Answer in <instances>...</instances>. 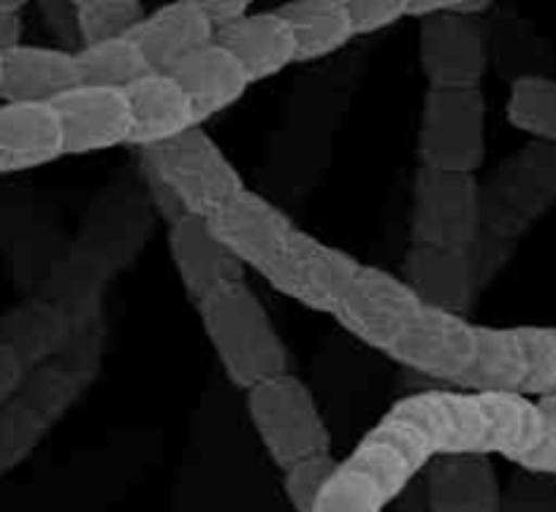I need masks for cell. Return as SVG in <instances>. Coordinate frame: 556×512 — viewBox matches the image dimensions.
<instances>
[{
  "label": "cell",
  "instance_id": "6da1fadb",
  "mask_svg": "<svg viewBox=\"0 0 556 512\" xmlns=\"http://www.w3.org/2000/svg\"><path fill=\"white\" fill-rule=\"evenodd\" d=\"M440 388L402 396L337 461L313 512H383L440 456H451V434Z\"/></svg>",
  "mask_w": 556,
  "mask_h": 512
},
{
  "label": "cell",
  "instance_id": "7a4b0ae2",
  "mask_svg": "<svg viewBox=\"0 0 556 512\" xmlns=\"http://www.w3.org/2000/svg\"><path fill=\"white\" fill-rule=\"evenodd\" d=\"M201 329L228 383L248 394L255 385L291 372L288 347L248 282L195 304Z\"/></svg>",
  "mask_w": 556,
  "mask_h": 512
},
{
  "label": "cell",
  "instance_id": "3957f363",
  "mask_svg": "<svg viewBox=\"0 0 556 512\" xmlns=\"http://www.w3.org/2000/svg\"><path fill=\"white\" fill-rule=\"evenodd\" d=\"M538 401L556 394V325H478L476 361L456 385Z\"/></svg>",
  "mask_w": 556,
  "mask_h": 512
},
{
  "label": "cell",
  "instance_id": "277c9868",
  "mask_svg": "<svg viewBox=\"0 0 556 512\" xmlns=\"http://www.w3.org/2000/svg\"><path fill=\"white\" fill-rule=\"evenodd\" d=\"M248 415L280 472L331 453V432L318 399L296 374H280L244 394Z\"/></svg>",
  "mask_w": 556,
  "mask_h": 512
},
{
  "label": "cell",
  "instance_id": "5b68a950",
  "mask_svg": "<svg viewBox=\"0 0 556 512\" xmlns=\"http://www.w3.org/2000/svg\"><path fill=\"white\" fill-rule=\"evenodd\" d=\"M141 161L177 193L188 215L204 220L248 190L242 171L201 125L141 150Z\"/></svg>",
  "mask_w": 556,
  "mask_h": 512
},
{
  "label": "cell",
  "instance_id": "8992f818",
  "mask_svg": "<svg viewBox=\"0 0 556 512\" xmlns=\"http://www.w3.org/2000/svg\"><path fill=\"white\" fill-rule=\"evenodd\" d=\"M418 163L427 171L476 177L486 163V95L472 90H427L418 123Z\"/></svg>",
  "mask_w": 556,
  "mask_h": 512
},
{
  "label": "cell",
  "instance_id": "52a82bcc",
  "mask_svg": "<svg viewBox=\"0 0 556 512\" xmlns=\"http://www.w3.org/2000/svg\"><path fill=\"white\" fill-rule=\"evenodd\" d=\"M483 190L476 177L418 168L413 184L410 244L470 249L483 231Z\"/></svg>",
  "mask_w": 556,
  "mask_h": 512
},
{
  "label": "cell",
  "instance_id": "ba28073f",
  "mask_svg": "<svg viewBox=\"0 0 556 512\" xmlns=\"http://www.w3.org/2000/svg\"><path fill=\"white\" fill-rule=\"evenodd\" d=\"M358 269L362 260L353 258L351 253L320 242L318 236L299 228L282 253L258 277L271 291L291 298L299 307L331 315Z\"/></svg>",
  "mask_w": 556,
  "mask_h": 512
},
{
  "label": "cell",
  "instance_id": "9c48e42d",
  "mask_svg": "<svg viewBox=\"0 0 556 512\" xmlns=\"http://www.w3.org/2000/svg\"><path fill=\"white\" fill-rule=\"evenodd\" d=\"M421 309L424 302L400 274L362 264L331 318L353 340L386 356Z\"/></svg>",
  "mask_w": 556,
  "mask_h": 512
},
{
  "label": "cell",
  "instance_id": "30bf717a",
  "mask_svg": "<svg viewBox=\"0 0 556 512\" xmlns=\"http://www.w3.org/2000/svg\"><path fill=\"white\" fill-rule=\"evenodd\" d=\"M476 323H470L465 315L424 304L416 320L389 347L386 358L405 367L407 372L456 388L476 361Z\"/></svg>",
  "mask_w": 556,
  "mask_h": 512
},
{
  "label": "cell",
  "instance_id": "8fae6325",
  "mask_svg": "<svg viewBox=\"0 0 556 512\" xmlns=\"http://www.w3.org/2000/svg\"><path fill=\"white\" fill-rule=\"evenodd\" d=\"M418 63L429 90L483 87L489 68L481 16L438 14L418 27Z\"/></svg>",
  "mask_w": 556,
  "mask_h": 512
},
{
  "label": "cell",
  "instance_id": "7c38bea8",
  "mask_svg": "<svg viewBox=\"0 0 556 512\" xmlns=\"http://www.w3.org/2000/svg\"><path fill=\"white\" fill-rule=\"evenodd\" d=\"M206 226L217 242L255 274H261L299 231L296 222L280 206L255 190L233 195L226 206L206 217Z\"/></svg>",
  "mask_w": 556,
  "mask_h": 512
},
{
  "label": "cell",
  "instance_id": "4fadbf2b",
  "mask_svg": "<svg viewBox=\"0 0 556 512\" xmlns=\"http://www.w3.org/2000/svg\"><path fill=\"white\" fill-rule=\"evenodd\" d=\"M63 128L65 157L106 152L128 144L130 112L123 90L76 87L52 103Z\"/></svg>",
  "mask_w": 556,
  "mask_h": 512
},
{
  "label": "cell",
  "instance_id": "5bb4252c",
  "mask_svg": "<svg viewBox=\"0 0 556 512\" xmlns=\"http://www.w3.org/2000/svg\"><path fill=\"white\" fill-rule=\"evenodd\" d=\"M168 255L185 296L193 304L242 285L248 274V269L217 242L204 217L195 215H185L182 220L168 226Z\"/></svg>",
  "mask_w": 556,
  "mask_h": 512
},
{
  "label": "cell",
  "instance_id": "9a60e30c",
  "mask_svg": "<svg viewBox=\"0 0 556 512\" xmlns=\"http://www.w3.org/2000/svg\"><path fill=\"white\" fill-rule=\"evenodd\" d=\"M402 280L427 307L465 315L478 285V247L443 249L410 244Z\"/></svg>",
  "mask_w": 556,
  "mask_h": 512
},
{
  "label": "cell",
  "instance_id": "2e32d148",
  "mask_svg": "<svg viewBox=\"0 0 556 512\" xmlns=\"http://www.w3.org/2000/svg\"><path fill=\"white\" fill-rule=\"evenodd\" d=\"M424 483L429 512H503V483L489 456H440Z\"/></svg>",
  "mask_w": 556,
  "mask_h": 512
},
{
  "label": "cell",
  "instance_id": "e0dca14e",
  "mask_svg": "<svg viewBox=\"0 0 556 512\" xmlns=\"http://www.w3.org/2000/svg\"><path fill=\"white\" fill-rule=\"evenodd\" d=\"M65 157L63 128L49 103H0V174H22Z\"/></svg>",
  "mask_w": 556,
  "mask_h": 512
},
{
  "label": "cell",
  "instance_id": "ac0fdd59",
  "mask_svg": "<svg viewBox=\"0 0 556 512\" xmlns=\"http://www.w3.org/2000/svg\"><path fill=\"white\" fill-rule=\"evenodd\" d=\"M130 38L141 49L152 74H172L182 60L215 41V33L195 9V0H172L147 11Z\"/></svg>",
  "mask_w": 556,
  "mask_h": 512
},
{
  "label": "cell",
  "instance_id": "d6986e66",
  "mask_svg": "<svg viewBox=\"0 0 556 512\" xmlns=\"http://www.w3.org/2000/svg\"><path fill=\"white\" fill-rule=\"evenodd\" d=\"M81 87L76 52L25 43L3 54V101L49 103Z\"/></svg>",
  "mask_w": 556,
  "mask_h": 512
},
{
  "label": "cell",
  "instance_id": "ffe728a7",
  "mask_svg": "<svg viewBox=\"0 0 556 512\" xmlns=\"http://www.w3.org/2000/svg\"><path fill=\"white\" fill-rule=\"evenodd\" d=\"M168 76L188 98L195 125H204L206 119L228 112L250 90V79L244 76L242 65L215 41L182 60Z\"/></svg>",
  "mask_w": 556,
  "mask_h": 512
},
{
  "label": "cell",
  "instance_id": "44dd1931",
  "mask_svg": "<svg viewBox=\"0 0 556 512\" xmlns=\"http://www.w3.org/2000/svg\"><path fill=\"white\" fill-rule=\"evenodd\" d=\"M215 43H220L242 65L250 85L280 76L282 71L296 65V41L277 9L250 11L244 20L215 36Z\"/></svg>",
  "mask_w": 556,
  "mask_h": 512
},
{
  "label": "cell",
  "instance_id": "7402d4cb",
  "mask_svg": "<svg viewBox=\"0 0 556 512\" xmlns=\"http://www.w3.org/2000/svg\"><path fill=\"white\" fill-rule=\"evenodd\" d=\"M125 98L130 112V146L150 150L195 128L188 98L168 74H147L125 90Z\"/></svg>",
  "mask_w": 556,
  "mask_h": 512
},
{
  "label": "cell",
  "instance_id": "603a6c76",
  "mask_svg": "<svg viewBox=\"0 0 556 512\" xmlns=\"http://www.w3.org/2000/svg\"><path fill=\"white\" fill-rule=\"evenodd\" d=\"M74 331V320L52 298H33L0 318V342L16 353L27 372L63 356Z\"/></svg>",
  "mask_w": 556,
  "mask_h": 512
},
{
  "label": "cell",
  "instance_id": "cb8c5ba5",
  "mask_svg": "<svg viewBox=\"0 0 556 512\" xmlns=\"http://www.w3.org/2000/svg\"><path fill=\"white\" fill-rule=\"evenodd\" d=\"M296 41V63H315L353 41L345 0H288L277 5Z\"/></svg>",
  "mask_w": 556,
  "mask_h": 512
},
{
  "label": "cell",
  "instance_id": "d4e9b609",
  "mask_svg": "<svg viewBox=\"0 0 556 512\" xmlns=\"http://www.w3.org/2000/svg\"><path fill=\"white\" fill-rule=\"evenodd\" d=\"M81 71V85L106 87V90H128L147 74H152L144 54L134 38H114V41L90 43L76 52Z\"/></svg>",
  "mask_w": 556,
  "mask_h": 512
},
{
  "label": "cell",
  "instance_id": "484cf974",
  "mask_svg": "<svg viewBox=\"0 0 556 512\" xmlns=\"http://www.w3.org/2000/svg\"><path fill=\"white\" fill-rule=\"evenodd\" d=\"M85 380L90 377L76 372V369L71 367V363H65L63 358H54V361L27 372L16 399L25 401V405L52 428L54 423L74 407V401L79 399L81 391H85Z\"/></svg>",
  "mask_w": 556,
  "mask_h": 512
},
{
  "label": "cell",
  "instance_id": "4316f807",
  "mask_svg": "<svg viewBox=\"0 0 556 512\" xmlns=\"http://www.w3.org/2000/svg\"><path fill=\"white\" fill-rule=\"evenodd\" d=\"M505 117L521 133L556 146V79L541 74L514 79Z\"/></svg>",
  "mask_w": 556,
  "mask_h": 512
},
{
  "label": "cell",
  "instance_id": "83f0119b",
  "mask_svg": "<svg viewBox=\"0 0 556 512\" xmlns=\"http://www.w3.org/2000/svg\"><path fill=\"white\" fill-rule=\"evenodd\" d=\"M81 47L128 38L147 16L141 0H74Z\"/></svg>",
  "mask_w": 556,
  "mask_h": 512
},
{
  "label": "cell",
  "instance_id": "f1b7e54d",
  "mask_svg": "<svg viewBox=\"0 0 556 512\" xmlns=\"http://www.w3.org/2000/svg\"><path fill=\"white\" fill-rule=\"evenodd\" d=\"M47 432V423L22 399L0 407V472L27 459Z\"/></svg>",
  "mask_w": 556,
  "mask_h": 512
},
{
  "label": "cell",
  "instance_id": "f546056e",
  "mask_svg": "<svg viewBox=\"0 0 556 512\" xmlns=\"http://www.w3.org/2000/svg\"><path fill=\"white\" fill-rule=\"evenodd\" d=\"M337 461L340 459L326 453L318 456V459L302 461V464L282 472V494H286L293 512H313L315 499H318V494L324 491V486L329 483Z\"/></svg>",
  "mask_w": 556,
  "mask_h": 512
},
{
  "label": "cell",
  "instance_id": "4dcf8cb0",
  "mask_svg": "<svg viewBox=\"0 0 556 512\" xmlns=\"http://www.w3.org/2000/svg\"><path fill=\"white\" fill-rule=\"evenodd\" d=\"M538 418H541V428L538 437L525 453L510 459V464L521 466L525 472L538 477H556V394L543 396L535 401Z\"/></svg>",
  "mask_w": 556,
  "mask_h": 512
},
{
  "label": "cell",
  "instance_id": "1f68e13d",
  "mask_svg": "<svg viewBox=\"0 0 556 512\" xmlns=\"http://www.w3.org/2000/svg\"><path fill=\"white\" fill-rule=\"evenodd\" d=\"M353 36H375L407 20L405 0H345Z\"/></svg>",
  "mask_w": 556,
  "mask_h": 512
},
{
  "label": "cell",
  "instance_id": "d6a6232c",
  "mask_svg": "<svg viewBox=\"0 0 556 512\" xmlns=\"http://www.w3.org/2000/svg\"><path fill=\"white\" fill-rule=\"evenodd\" d=\"M41 5V14L47 20L49 30L60 38V49L65 52H79L81 38H79V25H76V3L68 0H60V3H38Z\"/></svg>",
  "mask_w": 556,
  "mask_h": 512
},
{
  "label": "cell",
  "instance_id": "836d02e7",
  "mask_svg": "<svg viewBox=\"0 0 556 512\" xmlns=\"http://www.w3.org/2000/svg\"><path fill=\"white\" fill-rule=\"evenodd\" d=\"M141 179H144V188H147V193H150L152 206H155L157 215L163 217V222H166V226H174V222H179L185 215H188L182 206V201L177 199V193H174V190L168 188V184L163 182V179L157 177V174L152 171L144 161H141Z\"/></svg>",
  "mask_w": 556,
  "mask_h": 512
},
{
  "label": "cell",
  "instance_id": "e575fe53",
  "mask_svg": "<svg viewBox=\"0 0 556 512\" xmlns=\"http://www.w3.org/2000/svg\"><path fill=\"white\" fill-rule=\"evenodd\" d=\"M250 5H253L250 0H195V9L201 11L215 36L244 20L250 14Z\"/></svg>",
  "mask_w": 556,
  "mask_h": 512
},
{
  "label": "cell",
  "instance_id": "d590c367",
  "mask_svg": "<svg viewBox=\"0 0 556 512\" xmlns=\"http://www.w3.org/2000/svg\"><path fill=\"white\" fill-rule=\"evenodd\" d=\"M25 377L27 369L22 367L16 353L0 342V407H5L9 401H14L16 396H20Z\"/></svg>",
  "mask_w": 556,
  "mask_h": 512
},
{
  "label": "cell",
  "instance_id": "8d00e7d4",
  "mask_svg": "<svg viewBox=\"0 0 556 512\" xmlns=\"http://www.w3.org/2000/svg\"><path fill=\"white\" fill-rule=\"evenodd\" d=\"M22 43V14L0 11V54H9Z\"/></svg>",
  "mask_w": 556,
  "mask_h": 512
},
{
  "label": "cell",
  "instance_id": "74e56055",
  "mask_svg": "<svg viewBox=\"0 0 556 512\" xmlns=\"http://www.w3.org/2000/svg\"><path fill=\"white\" fill-rule=\"evenodd\" d=\"M0 103H3V54H0Z\"/></svg>",
  "mask_w": 556,
  "mask_h": 512
}]
</instances>
